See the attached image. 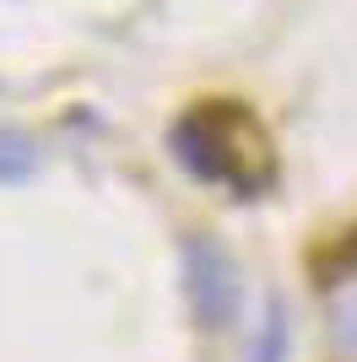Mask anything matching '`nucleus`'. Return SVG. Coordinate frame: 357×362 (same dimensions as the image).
<instances>
[{
  "mask_svg": "<svg viewBox=\"0 0 357 362\" xmlns=\"http://www.w3.org/2000/svg\"><path fill=\"white\" fill-rule=\"evenodd\" d=\"M38 168V146H33V136H22V130H11V124H0V184H22Z\"/></svg>",
  "mask_w": 357,
  "mask_h": 362,
  "instance_id": "obj_4",
  "label": "nucleus"
},
{
  "mask_svg": "<svg viewBox=\"0 0 357 362\" xmlns=\"http://www.w3.org/2000/svg\"><path fill=\"white\" fill-rule=\"evenodd\" d=\"M330 341H336L346 357H357V281L330 298Z\"/></svg>",
  "mask_w": 357,
  "mask_h": 362,
  "instance_id": "obj_5",
  "label": "nucleus"
},
{
  "mask_svg": "<svg viewBox=\"0 0 357 362\" xmlns=\"http://www.w3.org/2000/svg\"><path fill=\"white\" fill-rule=\"evenodd\" d=\"M174 163L200 184H222L238 200L266 189L276 179V163H271V141L266 130L254 124V114H244L238 103H206L190 108L184 119L174 124Z\"/></svg>",
  "mask_w": 357,
  "mask_h": 362,
  "instance_id": "obj_1",
  "label": "nucleus"
},
{
  "mask_svg": "<svg viewBox=\"0 0 357 362\" xmlns=\"http://www.w3.org/2000/svg\"><path fill=\"white\" fill-rule=\"evenodd\" d=\"M178 259H184V298H190L195 325L222 335L238 319V308H244V271H238V259L211 233H184Z\"/></svg>",
  "mask_w": 357,
  "mask_h": 362,
  "instance_id": "obj_2",
  "label": "nucleus"
},
{
  "mask_svg": "<svg viewBox=\"0 0 357 362\" xmlns=\"http://www.w3.org/2000/svg\"><path fill=\"white\" fill-rule=\"evenodd\" d=\"M287 341H293V330H287V303L271 298L266 303V319H260V335H254L249 362H287Z\"/></svg>",
  "mask_w": 357,
  "mask_h": 362,
  "instance_id": "obj_3",
  "label": "nucleus"
}]
</instances>
